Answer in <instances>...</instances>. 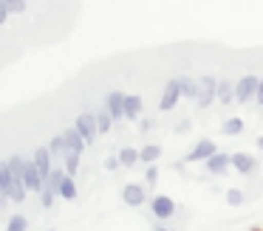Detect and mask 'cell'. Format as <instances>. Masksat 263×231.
<instances>
[{
	"label": "cell",
	"mask_w": 263,
	"mask_h": 231,
	"mask_svg": "<svg viewBox=\"0 0 263 231\" xmlns=\"http://www.w3.org/2000/svg\"><path fill=\"white\" fill-rule=\"evenodd\" d=\"M227 203L240 206V203H243V192H240V189H229V192H227Z\"/></svg>",
	"instance_id": "4316f807"
},
{
	"label": "cell",
	"mask_w": 263,
	"mask_h": 231,
	"mask_svg": "<svg viewBox=\"0 0 263 231\" xmlns=\"http://www.w3.org/2000/svg\"><path fill=\"white\" fill-rule=\"evenodd\" d=\"M156 231H173V228H156Z\"/></svg>",
	"instance_id": "d6a6232c"
},
{
	"label": "cell",
	"mask_w": 263,
	"mask_h": 231,
	"mask_svg": "<svg viewBox=\"0 0 263 231\" xmlns=\"http://www.w3.org/2000/svg\"><path fill=\"white\" fill-rule=\"evenodd\" d=\"M122 200L127 206H142L147 200V192H144L142 183H127V186H122Z\"/></svg>",
	"instance_id": "9c48e42d"
},
{
	"label": "cell",
	"mask_w": 263,
	"mask_h": 231,
	"mask_svg": "<svg viewBox=\"0 0 263 231\" xmlns=\"http://www.w3.org/2000/svg\"><path fill=\"white\" fill-rule=\"evenodd\" d=\"M48 150H51V155H54V158H65V152H68V150H65V138H63V133L54 135L51 144H48Z\"/></svg>",
	"instance_id": "44dd1931"
},
{
	"label": "cell",
	"mask_w": 263,
	"mask_h": 231,
	"mask_svg": "<svg viewBox=\"0 0 263 231\" xmlns=\"http://www.w3.org/2000/svg\"><path fill=\"white\" fill-rule=\"evenodd\" d=\"M206 169H210L212 175H223L229 169V163H232V155L229 152H215V155L210 158V161H204Z\"/></svg>",
	"instance_id": "8fae6325"
},
{
	"label": "cell",
	"mask_w": 263,
	"mask_h": 231,
	"mask_svg": "<svg viewBox=\"0 0 263 231\" xmlns=\"http://www.w3.org/2000/svg\"><path fill=\"white\" fill-rule=\"evenodd\" d=\"M144 178H147V186H156V180H159V169L150 163L147 166V172H144Z\"/></svg>",
	"instance_id": "83f0119b"
},
{
	"label": "cell",
	"mask_w": 263,
	"mask_h": 231,
	"mask_svg": "<svg viewBox=\"0 0 263 231\" xmlns=\"http://www.w3.org/2000/svg\"><path fill=\"white\" fill-rule=\"evenodd\" d=\"M221 130H223V135H240L243 133V121L240 118H227Z\"/></svg>",
	"instance_id": "603a6c76"
},
{
	"label": "cell",
	"mask_w": 263,
	"mask_h": 231,
	"mask_svg": "<svg viewBox=\"0 0 263 231\" xmlns=\"http://www.w3.org/2000/svg\"><path fill=\"white\" fill-rule=\"evenodd\" d=\"M77 169H80V152H65V172L74 178Z\"/></svg>",
	"instance_id": "d4e9b609"
},
{
	"label": "cell",
	"mask_w": 263,
	"mask_h": 231,
	"mask_svg": "<svg viewBox=\"0 0 263 231\" xmlns=\"http://www.w3.org/2000/svg\"><path fill=\"white\" fill-rule=\"evenodd\" d=\"M232 166L238 169L240 175H249V172H255L257 161H255V155H249V152H235V155H232Z\"/></svg>",
	"instance_id": "7c38bea8"
},
{
	"label": "cell",
	"mask_w": 263,
	"mask_h": 231,
	"mask_svg": "<svg viewBox=\"0 0 263 231\" xmlns=\"http://www.w3.org/2000/svg\"><path fill=\"white\" fill-rule=\"evenodd\" d=\"M63 138H65V150H68V152H80V155H82V150L88 146V141L82 138V133L77 127L63 130Z\"/></svg>",
	"instance_id": "30bf717a"
},
{
	"label": "cell",
	"mask_w": 263,
	"mask_h": 231,
	"mask_svg": "<svg viewBox=\"0 0 263 231\" xmlns=\"http://www.w3.org/2000/svg\"><path fill=\"white\" fill-rule=\"evenodd\" d=\"M125 96L122 90H110L108 96H105V107H108V113L114 116V121H122L125 118Z\"/></svg>",
	"instance_id": "8992f818"
},
{
	"label": "cell",
	"mask_w": 263,
	"mask_h": 231,
	"mask_svg": "<svg viewBox=\"0 0 263 231\" xmlns=\"http://www.w3.org/2000/svg\"><path fill=\"white\" fill-rule=\"evenodd\" d=\"M257 107H263V76H260V88H257V96H255Z\"/></svg>",
	"instance_id": "f546056e"
},
{
	"label": "cell",
	"mask_w": 263,
	"mask_h": 231,
	"mask_svg": "<svg viewBox=\"0 0 263 231\" xmlns=\"http://www.w3.org/2000/svg\"><path fill=\"white\" fill-rule=\"evenodd\" d=\"M150 208H153V214L159 220H170L173 214H176V203H173L167 195H156L153 200H150Z\"/></svg>",
	"instance_id": "ba28073f"
},
{
	"label": "cell",
	"mask_w": 263,
	"mask_h": 231,
	"mask_svg": "<svg viewBox=\"0 0 263 231\" xmlns=\"http://www.w3.org/2000/svg\"><path fill=\"white\" fill-rule=\"evenodd\" d=\"M119 161H122V166H133V163L142 161V158H139V150H133V146H122V150H119Z\"/></svg>",
	"instance_id": "ffe728a7"
},
{
	"label": "cell",
	"mask_w": 263,
	"mask_h": 231,
	"mask_svg": "<svg viewBox=\"0 0 263 231\" xmlns=\"http://www.w3.org/2000/svg\"><path fill=\"white\" fill-rule=\"evenodd\" d=\"M26 163H29V161H26L23 155H12V158H9V166H12V175H14V178H23Z\"/></svg>",
	"instance_id": "cb8c5ba5"
},
{
	"label": "cell",
	"mask_w": 263,
	"mask_h": 231,
	"mask_svg": "<svg viewBox=\"0 0 263 231\" xmlns=\"http://www.w3.org/2000/svg\"><path fill=\"white\" fill-rule=\"evenodd\" d=\"M116 166H122L119 155H114V158H108V161H105V169H116Z\"/></svg>",
	"instance_id": "f1b7e54d"
},
{
	"label": "cell",
	"mask_w": 263,
	"mask_h": 231,
	"mask_svg": "<svg viewBox=\"0 0 263 231\" xmlns=\"http://www.w3.org/2000/svg\"><path fill=\"white\" fill-rule=\"evenodd\" d=\"M74 127L82 133V138H85L88 144H93V141H97V135H99V127H97V113H91V110L80 113V116H77V121H74Z\"/></svg>",
	"instance_id": "277c9868"
},
{
	"label": "cell",
	"mask_w": 263,
	"mask_h": 231,
	"mask_svg": "<svg viewBox=\"0 0 263 231\" xmlns=\"http://www.w3.org/2000/svg\"><path fill=\"white\" fill-rule=\"evenodd\" d=\"M26 225H29V220L20 217V214H14V217L9 220V231H26Z\"/></svg>",
	"instance_id": "484cf974"
},
{
	"label": "cell",
	"mask_w": 263,
	"mask_h": 231,
	"mask_svg": "<svg viewBox=\"0 0 263 231\" xmlns=\"http://www.w3.org/2000/svg\"><path fill=\"white\" fill-rule=\"evenodd\" d=\"M23 183H26V189H29L31 195H40V192H43V186H46V175L40 172V166L34 163V158H29V163H26Z\"/></svg>",
	"instance_id": "3957f363"
},
{
	"label": "cell",
	"mask_w": 263,
	"mask_h": 231,
	"mask_svg": "<svg viewBox=\"0 0 263 231\" xmlns=\"http://www.w3.org/2000/svg\"><path fill=\"white\" fill-rule=\"evenodd\" d=\"M232 99H235V85L229 82V79L218 82V101H221V104H229Z\"/></svg>",
	"instance_id": "ac0fdd59"
},
{
	"label": "cell",
	"mask_w": 263,
	"mask_h": 231,
	"mask_svg": "<svg viewBox=\"0 0 263 231\" xmlns=\"http://www.w3.org/2000/svg\"><path fill=\"white\" fill-rule=\"evenodd\" d=\"M110 124H114V116L108 113V107H105V110H97V127H99V135H108V133H110Z\"/></svg>",
	"instance_id": "d6986e66"
},
{
	"label": "cell",
	"mask_w": 263,
	"mask_h": 231,
	"mask_svg": "<svg viewBox=\"0 0 263 231\" xmlns=\"http://www.w3.org/2000/svg\"><path fill=\"white\" fill-rule=\"evenodd\" d=\"M26 195H29V189H26L23 178H14L12 186H9V200H12V203H23Z\"/></svg>",
	"instance_id": "2e32d148"
},
{
	"label": "cell",
	"mask_w": 263,
	"mask_h": 231,
	"mask_svg": "<svg viewBox=\"0 0 263 231\" xmlns=\"http://www.w3.org/2000/svg\"><path fill=\"white\" fill-rule=\"evenodd\" d=\"M142 110H144V101H142V96H125V118H139L142 116Z\"/></svg>",
	"instance_id": "5bb4252c"
},
{
	"label": "cell",
	"mask_w": 263,
	"mask_h": 231,
	"mask_svg": "<svg viewBox=\"0 0 263 231\" xmlns=\"http://www.w3.org/2000/svg\"><path fill=\"white\" fill-rule=\"evenodd\" d=\"M60 197H65V200H74V197H77V183H74L71 175H65L63 186H60Z\"/></svg>",
	"instance_id": "7402d4cb"
},
{
	"label": "cell",
	"mask_w": 263,
	"mask_h": 231,
	"mask_svg": "<svg viewBox=\"0 0 263 231\" xmlns=\"http://www.w3.org/2000/svg\"><path fill=\"white\" fill-rule=\"evenodd\" d=\"M31 158H34V163L40 166V172L48 178V175H51V158H54V155H51V150H48V146H37Z\"/></svg>",
	"instance_id": "4fadbf2b"
},
{
	"label": "cell",
	"mask_w": 263,
	"mask_h": 231,
	"mask_svg": "<svg viewBox=\"0 0 263 231\" xmlns=\"http://www.w3.org/2000/svg\"><path fill=\"white\" fill-rule=\"evenodd\" d=\"M257 88H260V79H257L255 73H243V76L238 79V85H235V101H240V104L255 101Z\"/></svg>",
	"instance_id": "6da1fadb"
},
{
	"label": "cell",
	"mask_w": 263,
	"mask_h": 231,
	"mask_svg": "<svg viewBox=\"0 0 263 231\" xmlns=\"http://www.w3.org/2000/svg\"><path fill=\"white\" fill-rule=\"evenodd\" d=\"M178 99H181V85H178V79H170V82L164 85V93H161L159 110H161V113H167V110H176Z\"/></svg>",
	"instance_id": "5b68a950"
},
{
	"label": "cell",
	"mask_w": 263,
	"mask_h": 231,
	"mask_svg": "<svg viewBox=\"0 0 263 231\" xmlns=\"http://www.w3.org/2000/svg\"><path fill=\"white\" fill-rule=\"evenodd\" d=\"M65 175H68L65 169H54V172L46 178V186H43V192H40V197H43V208H51V206H54V197L60 195V186H63Z\"/></svg>",
	"instance_id": "7a4b0ae2"
},
{
	"label": "cell",
	"mask_w": 263,
	"mask_h": 231,
	"mask_svg": "<svg viewBox=\"0 0 263 231\" xmlns=\"http://www.w3.org/2000/svg\"><path fill=\"white\" fill-rule=\"evenodd\" d=\"M257 150H263V135H260V138H257Z\"/></svg>",
	"instance_id": "1f68e13d"
},
{
	"label": "cell",
	"mask_w": 263,
	"mask_h": 231,
	"mask_svg": "<svg viewBox=\"0 0 263 231\" xmlns=\"http://www.w3.org/2000/svg\"><path fill=\"white\" fill-rule=\"evenodd\" d=\"M178 85H181V96L184 99H198V90H201V85H198V79H190V76H178Z\"/></svg>",
	"instance_id": "9a60e30c"
},
{
	"label": "cell",
	"mask_w": 263,
	"mask_h": 231,
	"mask_svg": "<svg viewBox=\"0 0 263 231\" xmlns=\"http://www.w3.org/2000/svg\"><path fill=\"white\" fill-rule=\"evenodd\" d=\"M218 152V146H215V141H210V138H201L198 144L190 150V155H184L187 161H210L212 155Z\"/></svg>",
	"instance_id": "52a82bcc"
},
{
	"label": "cell",
	"mask_w": 263,
	"mask_h": 231,
	"mask_svg": "<svg viewBox=\"0 0 263 231\" xmlns=\"http://www.w3.org/2000/svg\"><path fill=\"white\" fill-rule=\"evenodd\" d=\"M150 127H153V121H150V118H144V121H142V133H147Z\"/></svg>",
	"instance_id": "4dcf8cb0"
},
{
	"label": "cell",
	"mask_w": 263,
	"mask_h": 231,
	"mask_svg": "<svg viewBox=\"0 0 263 231\" xmlns=\"http://www.w3.org/2000/svg\"><path fill=\"white\" fill-rule=\"evenodd\" d=\"M139 158H142V163H156L161 158V146L159 144H144L142 150H139Z\"/></svg>",
	"instance_id": "e0dca14e"
}]
</instances>
